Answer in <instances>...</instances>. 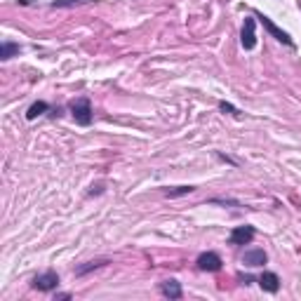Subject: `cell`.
Segmentation results:
<instances>
[{
    "label": "cell",
    "mask_w": 301,
    "mask_h": 301,
    "mask_svg": "<svg viewBox=\"0 0 301 301\" xmlns=\"http://www.w3.org/2000/svg\"><path fill=\"white\" fill-rule=\"evenodd\" d=\"M71 111H73V118H76L78 125H90V122H92V108H90V101L87 99L73 101Z\"/></svg>",
    "instance_id": "6da1fadb"
},
{
    "label": "cell",
    "mask_w": 301,
    "mask_h": 301,
    "mask_svg": "<svg viewBox=\"0 0 301 301\" xmlns=\"http://www.w3.org/2000/svg\"><path fill=\"white\" fill-rule=\"evenodd\" d=\"M198 268H200V271L214 273L221 268V259H219V254H214V252H202L200 257H198Z\"/></svg>",
    "instance_id": "7a4b0ae2"
},
{
    "label": "cell",
    "mask_w": 301,
    "mask_h": 301,
    "mask_svg": "<svg viewBox=\"0 0 301 301\" xmlns=\"http://www.w3.org/2000/svg\"><path fill=\"white\" fill-rule=\"evenodd\" d=\"M57 285H59V275L54 271H47L33 280V287H36V289H43V292H50V289H54Z\"/></svg>",
    "instance_id": "3957f363"
},
{
    "label": "cell",
    "mask_w": 301,
    "mask_h": 301,
    "mask_svg": "<svg viewBox=\"0 0 301 301\" xmlns=\"http://www.w3.org/2000/svg\"><path fill=\"white\" fill-rule=\"evenodd\" d=\"M252 238H254V229L252 226H240L231 233V245H247L252 243Z\"/></svg>",
    "instance_id": "277c9868"
},
{
    "label": "cell",
    "mask_w": 301,
    "mask_h": 301,
    "mask_svg": "<svg viewBox=\"0 0 301 301\" xmlns=\"http://www.w3.org/2000/svg\"><path fill=\"white\" fill-rule=\"evenodd\" d=\"M254 45H257L254 19H245V26H243V47H245V50H254Z\"/></svg>",
    "instance_id": "5b68a950"
},
{
    "label": "cell",
    "mask_w": 301,
    "mask_h": 301,
    "mask_svg": "<svg viewBox=\"0 0 301 301\" xmlns=\"http://www.w3.org/2000/svg\"><path fill=\"white\" fill-rule=\"evenodd\" d=\"M243 264L247 266H261L266 264V252L264 250H250L243 254Z\"/></svg>",
    "instance_id": "8992f818"
},
{
    "label": "cell",
    "mask_w": 301,
    "mask_h": 301,
    "mask_svg": "<svg viewBox=\"0 0 301 301\" xmlns=\"http://www.w3.org/2000/svg\"><path fill=\"white\" fill-rule=\"evenodd\" d=\"M259 285H261V289H266V292H278L280 280L275 273H264V275L259 278Z\"/></svg>",
    "instance_id": "52a82bcc"
},
{
    "label": "cell",
    "mask_w": 301,
    "mask_h": 301,
    "mask_svg": "<svg viewBox=\"0 0 301 301\" xmlns=\"http://www.w3.org/2000/svg\"><path fill=\"white\" fill-rule=\"evenodd\" d=\"M259 19H261V24H264V26H266V29H268V31H271V33H273V36H275V38H278V40H280V43H287V45H289V43H292V38H289V36H287V33H285V31H280V29H278V26H275V24H273V22H271V19H268V17H259Z\"/></svg>",
    "instance_id": "ba28073f"
},
{
    "label": "cell",
    "mask_w": 301,
    "mask_h": 301,
    "mask_svg": "<svg viewBox=\"0 0 301 301\" xmlns=\"http://www.w3.org/2000/svg\"><path fill=\"white\" fill-rule=\"evenodd\" d=\"M163 294L170 296V299H181V285L177 280H167L165 285H163Z\"/></svg>",
    "instance_id": "9c48e42d"
},
{
    "label": "cell",
    "mask_w": 301,
    "mask_h": 301,
    "mask_svg": "<svg viewBox=\"0 0 301 301\" xmlns=\"http://www.w3.org/2000/svg\"><path fill=\"white\" fill-rule=\"evenodd\" d=\"M45 111H47V104H45V101H38V104H33V106L29 108L26 118H29V120H33V118H38V115L45 113Z\"/></svg>",
    "instance_id": "30bf717a"
},
{
    "label": "cell",
    "mask_w": 301,
    "mask_h": 301,
    "mask_svg": "<svg viewBox=\"0 0 301 301\" xmlns=\"http://www.w3.org/2000/svg\"><path fill=\"white\" fill-rule=\"evenodd\" d=\"M15 52H19V47H17V45L5 43V45H3V54H0V57H3V59H10L12 54H15Z\"/></svg>",
    "instance_id": "8fae6325"
},
{
    "label": "cell",
    "mask_w": 301,
    "mask_h": 301,
    "mask_svg": "<svg viewBox=\"0 0 301 301\" xmlns=\"http://www.w3.org/2000/svg\"><path fill=\"white\" fill-rule=\"evenodd\" d=\"M73 0H61V3H54V8H57V5H71ZM80 3H85V0H80Z\"/></svg>",
    "instance_id": "7c38bea8"
}]
</instances>
